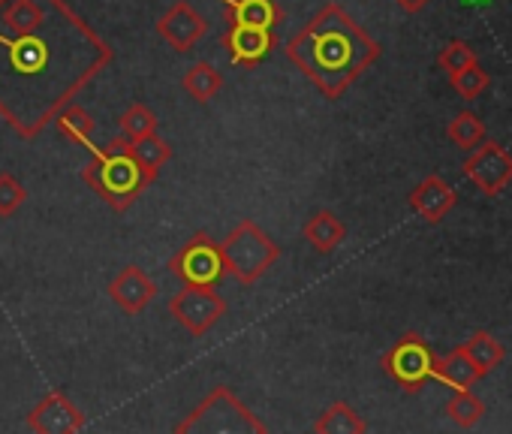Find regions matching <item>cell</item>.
I'll use <instances>...</instances> for the list:
<instances>
[{
    "instance_id": "12",
    "label": "cell",
    "mask_w": 512,
    "mask_h": 434,
    "mask_svg": "<svg viewBox=\"0 0 512 434\" xmlns=\"http://www.w3.org/2000/svg\"><path fill=\"white\" fill-rule=\"evenodd\" d=\"M220 40H223V49L229 52V61L244 70L260 67L275 52V31H269V28L229 25Z\"/></svg>"
},
{
    "instance_id": "22",
    "label": "cell",
    "mask_w": 512,
    "mask_h": 434,
    "mask_svg": "<svg viewBox=\"0 0 512 434\" xmlns=\"http://www.w3.org/2000/svg\"><path fill=\"white\" fill-rule=\"evenodd\" d=\"M314 431L317 434H365L368 422L347 401H335L320 413V419L314 422Z\"/></svg>"
},
{
    "instance_id": "10",
    "label": "cell",
    "mask_w": 512,
    "mask_h": 434,
    "mask_svg": "<svg viewBox=\"0 0 512 434\" xmlns=\"http://www.w3.org/2000/svg\"><path fill=\"white\" fill-rule=\"evenodd\" d=\"M28 428L40 434H76L85 428V413L61 389H52L28 413Z\"/></svg>"
},
{
    "instance_id": "3",
    "label": "cell",
    "mask_w": 512,
    "mask_h": 434,
    "mask_svg": "<svg viewBox=\"0 0 512 434\" xmlns=\"http://www.w3.org/2000/svg\"><path fill=\"white\" fill-rule=\"evenodd\" d=\"M82 181L115 211H127L151 184L130 154V139L118 136L106 148L91 145V163L82 169Z\"/></svg>"
},
{
    "instance_id": "1",
    "label": "cell",
    "mask_w": 512,
    "mask_h": 434,
    "mask_svg": "<svg viewBox=\"0 0 512 434\" xmlns=\"http://www.w3.org/2000/svg\"><path fill=\"white\" fill-rule=\"evenodd\" d=\"M112 61L67 0H0V118L22 139H37Z\"/></svg>"
},
{
    "instance_id": "8",
    "label": "cell",
    "mask_w": 512,
    "mask_h": 434,
    "mask_svg": "<svg viewBox=\"0 0 512 434\" xmlns=\"http://www.w3.org/2000/svg\"><path fill=\"white\" fill-rule=\"evenodd\" d=\"M169 314L193 338H202L229 314V305L214 287H187L184 284V290L169 299Z\"/></svg>"
},
{
    "instance_id": "28",
    "label": "cell",
    "mask_w": 512,
    "mask_h": 434,
    "mask_svg": "<svg viewBox=\"0 0 512 434\" xmlns=\"http://www.w3.org/2000/svg\"><path fill=\"white\" fill-rule=\"evenodd\" d=\"M28 199L25 184L13 172H0V217H13Z\"/></svg>"
},
{
    "instance_id": "14",
    "label": "cell",
    "mask_w": 512,
    "mask_h": 434,
    "mask_svg": "<svg viewBox=\"0 0 512 434\" xmlns=\"http://www.w3.org/2000/svg\"><path fill=\"white\" fill-rule=\"evenodd\" d=\"M407 202H410V208L422 217V221L440 224L443 217L455 208L458 193H455V187H449L440 175H428V178H422V181L410 190Z\"/></svg>"
},
{
    "instance_id": "27",
    "label": "cell",
    "mask_w": 512,
    "mask_h": 434,
    "mask_svg": "<svg viewBox=\"0 0 512 434\" xmlns=\"http://www.w3.org/2000/svg\"><path fill=\"white\" fill-rule=\"evenodd\" d=\"M449 82H452V88H455L464 100H476V97L491 85V76H488L479 64H470V67L452 73Z\"/></svg>"
},
{
    "instance_id": "6",
    "label": "cell",
    "mask_w": 512,
    "mask_h": 434,
    "mask_svg": "<svg viewBox=\"0 0 512 434\" xmlns=\"http://www.w3.org/2000/svg\"><path fill=\"white\" fill-rule=\"evenodd\" d=\"M434 350L428 341L416 332L401 335L383 356V371L404 389V392H419L428 380H434Z\"/></svg>"
},
{
    "instance_id": "18",
    "label": "cell",
    "mask_w": 512,
    "mask_h": 434,
    "mask_svg": "<svg viewBox=\"0 0 512 434\" xmlns=\"http://www.w3.org/2000/svg\"><path fill=\"white\" fill-rule=\"evenodd\" d=\"M55 127L61 130L64 139H70L73 145H82V148H91V139H94V130H97V121L88 115L85 106L79 103H67L55 118Z\"/></svg>"
},
{
    "instance_id": "16",
    "label": "cell",
    "mask_w": 512,
    "mask_h": 434,
    "mask_svg": "<svg viewBox=\"0 0 512 434\" xmlns=\"http://www.w3.org/2000/svg\"><path fill=\"white\" fill-rule=\"evenodd\" d=\"M302 236H305V242L317 251V254H332V251H338V245L347 239V227H344V221L335 214V211H329V208H320V211H314L308 221H305V227H302Z\"/></svg>"
},
{
    "instance_id": "26",
    "label": "cell",
    "mask_w": 512,
    "mask_h": 434,
    "mask_svg": "<svg viewBox=\"0 0 512 434\" xmlns=\"http://www.w3.org/2000/svg\"><path fill=\"white\" fill-rule=\"evenodd\" d=\"M437 64H440V70H443L446 76H452V73H458V70H464V67H470V64H479V55L473 52L470 43H464V40H449V43L440 49Z\"/></svg>"
},
{
    "instance_id": "29",
    "label": "cell",
    "mask_w": 512,
    "mask_h": 434,
    "mask_svg": "<svg viewBox=\"0 0 512 434\" xmlns=\"http://www.w3.org/2000/svg\"><path fill=\"white\" fill-rule=\"evenodd\" d=\"M428 4H431V0H398V7H401L404 13H410V16L419 13V10H425Z\"/></svg>"
},
{
    "instance_id": "17",
    "label": "cell",
    "mask_w": 512,
    "mask_h": 434,
    "mask_svg": "<svg viewBox=\"0 0 512 434\" xmlns=\"http://www.w3.org/2000/svg\"><path fill=\"white\" fill-rule=\"evenodd\" d=\"M434 380L446 383L449 389H473V383L482 377H479L476 365L470 362V356L464 353V347H455V350H449V356L434 362Z\"/></svg>"
},
{
    "instance_id": "2",
    "label": "cell",
    "mask_w": 512,
    "mask_h": 434,
    "mask_svg": "<svg viewBox=\"0 0 512 434\" xmlns=\"http://www.w3.org/2000/svg\"><path fill=\"white\" fill-rule=\"evenodd\" d=\"M284 55L326 100H341L344 91L380 61L383 46L341 4H326L284 46Z\"/></svg>"
},
{
    "instance_id": "24",
    "label": "cell",
    "mask_w": 512,
    "mask_h": 434,
    "mask_svg": "<svg viewBox=\"0 0 512 434\" xmlns=\"http://www.w3.org/2000/svg\"><path fill=\"white\" fill-rule=\"evenodd\" d=\"M446 413L458 428H473L485 416V404L470 389H455V395L446 404Z\"/></svg>"
},
{
    "instance_id": "19",
    "label": "cell",
    "mask_w": 512,
    "mask_h": 434,
    "mask_svg": "<svg viewBox=\"0 0 512 434\" xmlns=\"http://www.w3.org/2000/svg\"><path fill=\"white\" fill-rule=\"evenodd\" d=\"M461 347H464V353L470 356V362L476 365L479 377L491 374V371H494L497 365H503V359H506L503 344H500L491 332H485V329H476Z\"/></svg>"
},
{
    "instance_id": "15",
    "label": "cell",
    "mask_w": 512,
    "mask_h": 434,
    "mask_svg": "<svg viewBox=\"0 0 512 434\" xmlns=\"http://www.w3.org/2000/svg\"><path fill=\"white\" fill-rule=\"evenodd\" d=\"M223 4H226L229 25L275 31L284 22V10L278 0H223Z\"/></svg>"
},
{
    "instance_id": "7",
    "label": "cell",
    "mask_w": 512,
    "mask_h": 434,
    "mask_svg": "<svg viewBox=\"0 0 512 434\" xmlns=\"http://www.w3.org/2000/svg\"><path fill=\"white\" fill-rule=\"evenodd\" d=\"M169 272L187 287H217L226 275L220 245L208 233H196L181 251L169 260Z\"/></svg>"
},
{
    "instance_id": "11",
    "label": "cell",
    "mask_w": 512,
    "mask_h": 434,
    "mask_svg": "<svg viewBox=\"0 0 512 434\" xmlns=\"http://www.w3.org/2000/svg\"><path fill=\"white\" fill-rule=\"evenodd\" d=\"M157 34L172 46V52H181V55H187L208 31H211V25H208V19L205 16H199L187 0H175V4L157 19Z\"/></svg>"
},
{
    "instance_id": "21",
    "label": "cell",
    "mask_w": 512,
    "mask_h": 434,
    "mask_svg": "<svg viewBox=\"0 0 512 434\" xmlns=\"http://www.w3.org/2000/svg\"><path fill=\"white\" fill-rule=\"evenodd\" d=\"M130 154H133V160L139 163V169L145 172V178L154 184V181H157V175H160V169L169 163L172 148H169V142H166L163 136L151 133V136H145V139L130 142Z\"/></svg>"
},
{
    "instance_id": "9",
    "label": "cell",
    "mask_w": 512,
    "mask_h": 434,
    "mask_svg": "<svg viewBox=\"0 0 512 434\" xmlns=\"http://www.w3.org/2000/svg\"><path fill=\"white\" fill-rule=\"evenodd\" d=\"M461 172L485 196H497L512 181V154L500 142H479L461 163Z\"/></svg>"
},
{
    "instance_id": "13",
    "label": "cell",
    "mask_w": 512,
    "mask_h": 434,
    "mask_svg": "<svg viewBox=\"0 0 512 434\" xmlns=\"http://www.w3.org/2000/svg\"><path fill=\"white\" fill-rule=\"evenodd\" d=\"M109 299L130 317H139L154 299H157V281H151L139 266H124L112 281H109Z\"/></svg>"
},
{
    "instance_id": "5",
    "label": "cell",
    "mask_w": 512,
    "mask_h": 434,
    "mask_svg": "<svg viewBox=\"0 0 512 434\" xmlns=\"http://www.w3.org/2000/svg\"><path fill=\"white\" fill-rule=\"evenodd\" d=\"M178 434H266V422L256 419L229 386H214L175 428Z\"/></svg>"
},
{
    "instance_id": "23",
    "label": "cell",
    "mask_w": 512,
    "mask_h": 434,
    "mask_svg": "<svg viewBox=\"0 0 512 434\" xmlns=\"http://www.w3.org/2000/svg\"><path fill=\"white\" fill-rule=\"evenodd\" d=\"M446 136H449V142H455L458 148L473 151L479 142H485L488 130H485V124H482L479 115H473V112H458V115L449 121V127H446Z\"/></svg>"
},
{
    "instance_id": "25",
    "label": "cell",
    "mask_w": 512,
    "mask_h": 434,
    "mask_svg": "<svg viewBox=\"0 0 512 434\" xmlns=\"http://www.w3.org/2000/svg\"><path fill=\"white\" fill-rule=\"evenodd\" d=\"M121 133H124V139H130V142H136V139H145V136H151V133H157V115L148 109V106H142V103H133L124 115H121Z\"/></svg>"
},
{
    "instance_id": "4",
    "label": "cell",
    "mask_w": 512,
    "mask_h": 434,
    "mask_svg": "<svg viewBox=\"0 0 512 434\" xmlns=\"http://www.w3.org/2000/svg\"><path fill=\"white\" fill-rule=\"evenodd\" d=\"M217 245L226 275H232L244 287L256 284L281 260V245L253 221H238Z\"/></svg>"
},
{
    "instance_id": "20",
    "label": "cell",
    "mask_w": 512,
    "mask_h": 434,
    "mask_svg": "<svg viewBox=\"0 0 512 434\" xmlns=\"http://www.w3.org/2000/svg\"><path fill=\"white\" fill-rule=\"evenodd\" d=\"M181 88H184V94H187L190 100H196V103H211V100L220 94V88H223V76H220V70H217L214 64L199 61V64H193V67L184 73Z\"/></svg>"
}]
</instances>
